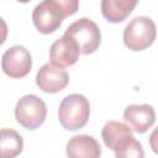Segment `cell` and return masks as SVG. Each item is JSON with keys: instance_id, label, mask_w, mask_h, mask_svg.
<instances>
[{"instance_id": "6da1fadb", "label": "cell", "mask_w": 158, "mask_h": 158, "mask_svg": "<svg viewBox=\"0 0 158 158\" xmlns=\"http://www.w3.org/2000/svg\"><path fill=\"white\" fill-rule=\"evenodd\" d=\"M90 117L89 100L81 94L67 95L59 104L58 118L63 128L78 131L83 128Z\"/></svg>"}, {"instance_id": "7a4b0ae2", "label": "cell", "mask_w": 158, "mask_h": 158, "mask_svg": "<svg viewBox=\"0 0 158 158\" xmlns=\"http://www.w3.org/2000/svg\"><path fill=\"white\" fill-rule=\"evenodd\" d=\"M154 21L148 16H136L123 30V43L131 51H143L156 40Z\"/></svg>"}, {"instance_id": "3957f363", "label": "cell", "mask_w": 158, "mask_h": 158, "mask_svg": "<svg viewBox=\"0 0 158 158\" xmlns=\"http://www.w3.org/2000/svg\"><path fill=\"white\" fill-rule=\"evenodd\" d=\"M64 35H68L77 42L81 54L94 53L101 42L99 26L88 17H81L70 23Z\"/></svg>"}, {"instance_id": "277c9868", "label": "cell", "mask_w": 158, "mask_h": 158, "mask_svg": "<svg viewBox=\"0 0 158 158\" xmlns=\"http://www.w3.org/2000/svg\"><path fill=\"white\" fill-rule=\"evenodd\" d=\"M47 105L37 95L22 96L15 106L16 121L27 130L38 128L46 120Z\"/></svg>"}, {"instance_id": "5b68a950", "label": "cell", "mask_w": 158, "mask_h": 158, "mask_svg": "<svg viewBox=\"0 0 158 158\" xmlns=\"http://www.w3.org/2000/svg\"><path fill=\"white\" fill-rule=\"evenodd\" d=\"M31 68L32 57L23 46H12L1 57V69L10 78H23L31 72Z\"/></svg>"}, {"instance_id": "8992f818", "label": "cell", "mask_w": 158, "mask_h": 158, "mask_svg": "<svg viewBox=\"0 0 158 158\" xmlns=\"http://www.w3.org/2000/svg\"><path fill=\"white\" fill-rule=\"evenodd\" d=\"M68 72L63 67H59L53 63L43 64L36 74V84L44 93H59L68 85Z\"/></svg>"}, {"instance_id": "52a82bcc", "label": "cell", "mask_w": 158, "mask_h": 158, "mask_svg": "<svg viewBox=\"0 0 158 158\" xmlns=\"http://www.w3.org/2000/svg\"><path fill=\"white\" fill-rule=\"evenodd\" d=\"M80 56V49L77 42L68 35H63L60 38L56 40L49 48L51 63L59 67H70L77 63Z\"/></svg>"}, {"instance_id": "ba28073f", "label": "cell", "mask_w": 158, "mask_h": 158, "mask_svg": "<svg viewBox=\"0 0 158 158\" xmlns=\"http://www.w3.org/2000/svg\"><path fill=\"white\" fill-rule=\"evenodd\" d=\"M123 118L132 131L137 133H144L153 126L156 121V112L152 105L132 104L125 109Z\"/></svg>"}, {"instance_id": "9c48e42d", "label": "cell", "mask_w": 158, "mask_h": 158, "mask_svg": "<svg viewBox=\"0 0 158 158\" xmlns=\"http://www.w3.org/2000/svg\"><path fill=\"white\" fill-rule=\"evenodd\" d=\"M64 19L62 15L47 1H42L38 4L32 12V21L38 32L43 35H48L58 30Z\"/></svg>"}, {"instance_id": "30bf717a", "label": "cell", "mask_w": 158, "mask_h": 158, "mask_svg": "<svg viewBox=\"0 0 158 158\" xmlns=\"http://www.w3.org/2000/svg\"><path fill=\"white\" fill-rule=\"evenodd\" d=\"M65 152L70 158H98L101 156V147L93 136L78 135L68 141Z\"/></svg>"}, {"instance_id": "8fae6325", "label": "cell", "mask_w": 158, "mask_h": 158, "mask_svg": "<svg viewBox=\"0 0 158 158\" xmlns=\"http://www.w3.org/2000/svg\"><path fill=\"white\" fill-rule=\"evenodd\" d=\"M138 0H101V14L112 23L125 21L133 11Z\"/></svg>"}, {"instance_id": "7c38bea8", "label": "cell", "mask_w": 158, "mask_h": 158, "mask_svg": "<svg viewBox=\"0 0 158 158\" xmlns=\"http://www.w3.org/2000/svg\"><path fill=\"white\" fill-rule=\"evenodd\" d=\"M23 139L11 128L0 130V158H14L22 152Z\"/></svg>"}, {"instance_id": "4fadbf2b", "label": "cell", "mask_w": 158, "mask_h": 158, "mask_svg": "<svg viewBox=\"0 0 158 158\" xmlns=\"http://www.w3.org/2000/svg\"><path fill=\"white\" fill-rule=\"evenodd\" d=\"M132 135V130L128 125L120 121H109L104 125L101 130V137L105 146L110 149H114L116 143L125 136Z\"/></svg>"}, {"instance_id": "5bb4252c", "label": "cell", "mask_w": 158, "mask_h": 158, "mask_svg": "<svg viewBox=\"0 0 158 158\" xmlns=\"http://www.w3.org/2000/svg\"><path fill=\"white\" fill-rule=\"evenodd\" d=\"M117 158H143L144 152L141 142H138L133 135H127L122 137L112 149Z\"/></svg>"}, {"instance_id": "9a60e30c", "label": "cell", "mask_w": 158, "mask_h": 158, "mask_svg": "<svg viewBox=\"0 0 158 158\" xmlns=\"http://www.w3.org/2000/svg\"><path fill=\"white\" fill-rule=\"evenodd\" d=\"M52 5L63 19L74 15L79 9V0H44Z\"/></svg>"}, {"instance_id": "2e32d148", "label": "cell", "mask_w": 158, "mask_h": 158, "mask_svg": "<svg viewBox=\"0 0 158 158\" xmlns=\"http://www.w3.org/2000/svg\"><path fill=\"white\" fill-rule=\"evenodd\" d=\"M7 33H9L7 25H6L5 20H4L2 17H0V44H2V43L6 41Z\"/></svg>"}, {"instance_id": "e0dca14e", "label": "cell", "mask_w": 158, "mask_h": 158, "mask_svg": "<svg viewBox=\"0 0 158 158\" xmlns=\"http://www.w3.org/2000/svg\"><path fill=\"white\" fill-rule=\"evenodd\" d=\"M16 1H19V2H22V4H25V2H28V1H31V0H16Z\"/></svg>"}]
</instances>
